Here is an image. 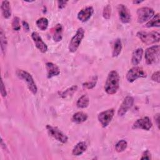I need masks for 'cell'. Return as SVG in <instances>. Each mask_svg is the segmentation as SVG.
Instances as JSON below:
<instances>
[{
    "label": "cell",
    "mask_w": 160,
    "mask_h": 160,
    "mask_svg": "<svg viewBox=\"0 0 160 160\" xmlns=\"http://www.w3.org/2000/svg\"><path fill=\"white\" fill-rule=\"evenodd\" d=\"M119 75L117 71H110L104 84V91L106 92L110 95L116 93L119 87Z\"/></svg>",
    "instance_id": "cell-1"
},
{
    "label": "cell",
    "mask_w": 160,
    "mask_h": 160,
    "mask_svg": "<svg viewBox=\"0 0 160 160\" xmlns=\"http://www.w3.org/2000/svg\"><path fill=\"white\" fill-rule=\"evenodd\" d=\"M136 35L139 39L146 45L158 42L160 39V34L157 31H139L137 32Z\"/></svg>",
    "instance_id": "cell-2"
},
{
    "label": "cell",
    "mask_w": 160,
    "mask_h": 160,
    "mask_svg": "<svg viewBox=\"0 0 160 160\" xmlns=\"http://www.w3.org/2000/svg\"><path fill=\"white\" fill-rule=\"evenodd\" d=\"M16 75L19 79L26 82L29 90L33 94H36L37 93L38 88H37L36 84L32 76L28 72L22 69H18L16 71Z\"/></svg>",
    "instance_id": "cell-3"
},
{
    "label": "cell",
    "mask_w": 160,
    "mask_h": 160,
    "mask_svg": "<svg viewBox=\"0 0 160 160\" xmlns=\"http://www.w3.org/2000/svg\"><path fill=\"white\" fill-rule=\"evenodd\" d=\"M160 47L159 45L152 46L145 51V60L146 64L151 65L157 63L159 60Z\"/></svg>",
    "instance_id": "cell-4"
},
{
    "label": "cell",
    "mask_w": 160,
    "mask_h": 160,
    "mask_svg": "<svg viewBox=\"0 0 160 160\" xmlns=\"http://www.w3.org/2000/svg\"><path fill=\"white\" fill-rule=\"evenodd\" d=\"M84 30L82 28H79L78 29L76 34L71 38L69 46L68 49L69 52H74L76 51L78 48H79L82 39L84 36Z\"/></svg>",
    "instance_id": "cell-5"
},
{
    "label": "cell",
    "mask_w": 160,
    "mask_h": 160,
    "mask_svg": "<svg viewBox=\"0 0 160 160\" xmlns=\"http://www.w3.org/2000/svg\"><path fill=\"white\" fill-rule=\"evenodd\" d=\"M147 74L142 68L134 66L131 68L126 74V79L129 82H133L137 79L146 78Z\"/></svg>",
    "instance_id": "cell-6"
},
{
    "label": "cell",
    "mask_w": 160,
    "mask_h": 160,
    "mask_svg": "<svg viewBox=\"0 0 160 160\" xmlns=\"http://www.w3.org/2000/svg\"><path fill=\"white\" fill-rule=\"evenodd\" d=\"M154 11L149 7H142L137 10L138 22L144 23L148 21L154 16Z\"/></svg>",
    "instance_id": "cell-7"
},
{
    "label": "cell",
    "mask_w": 160,
    "mask_h": 160,
    "mask_svg": "<svg viewBox=\"0 0 160 160\" xmlns=\"http://www.w3.org/2000/svg\"><path fill=\"white\" fill-rule=\"evenodd\" d=\"M46 129L49 134L59 142H61L63 144L67 142L68 140V136L64 134L58 127L48 124L46 126Z\"/></svg>",
    "instance_id": "cell-8"
},
{
    "label": "cell",
    "mask_w": 160,
    "mask_h": 160,
    "mask_svg": "<svg viewBox=\"0 0 160 160\" xmlns=\"http://www.w3.org/2000/svg\"><path fill=\"white\" fill-rule=\"evenodd\" d=\"M114 115V109L113 108L102 111L98 114V119L102 128H106L109 124L113 118Z\"/></svg>",
    "instance_id": "cell-9"
},
{
    "label": "cell",
    "mask_w": 160,
    "mask_h": 160,
    "mask_svg": "<svg viewBox=\"0 0 160 160\" xmlns=\"http://www.w3.org/2000/svg\"><path fill=\"white\" fill-rule=\"evenodd\" d=\"M152 126V123L150 118L148 116L137 119L132 124V129H140L149 131Z\"/></svg>",
    "instance_id": "cell-10"
},
{
    "label": "cell",
    "mask_w": 160,
    "mask_h": 160,
    "mask_svg": "<svg viewBox=\"0 0 160 160\" xmlns=\"http://www.w3.org/2000/svg\"><path fill=\"white\" fill-rule=\"evenodd\" d=\"M134 99L132 96H128L123 100L118 111L119 116H123L132 107Z\"/></svg>",
    "instance_id": "cell-11"
},
{
    "label": "cell",
    "mask_w": 160,
    "mask_h": 160,
    "mask_svg": "<svg viewBox=\"0 0 160 160\" xmlns=\"http://www.w3.org/2000/svg\"><path fill=\"white\" fill-rule=\"evenodd\" d=\"M118 11L120 21L122 23H128L131 21V14L128 8L122 4H120L118 6Z\"/></svg>",
    "instance_id": "cell-12"
},
{
    "label": "cell",
    "mask_w": 160,
    "mask_h": 160,
    "mask_svg": "<svg viewBox=\"0 0 160 160\" xmlns=\"http://www.w3.org/2000/svg\"><path fill=\"white\" fill-rule=\"evenodd\" d=\"M32 39L39 51L42 53H45L48 51V46L43 41L39 34L37 32H33L31 34Z\"/></svg>",
    "instance_id": "cell-13"
},
{
    "label": "cell",
    "mask_w": 160,
    "mask_h": 160,
    "mask_svg": "<svg viewBox=\"0 0 160 160\" xmlns=\"http://www.w3.org/2000/svg\"><path fill=\"white\" fill-rule=\"evenodd\" d=\"M94 12V9L92 6H88L82 9L78 14V19L81 22L88 21L92 16Z\"/></svg>",
    "instance_id": "cell-14"
},
{
    "label": "cell",
    "mask_w": 160,
    "mask_h": 160,
    "mask_svg": "<svg viewBox=\"0 0 160 160\" xmlns=\"http://www.w3.org/2000/svg\"><path fill=\"white\" fill-rule=\"evenodd\" d=\"M46 68L47 70V77L49 79L56 76L60 73V70L58 66L51 62H46Z\"/></svg>",
    "instance_id": "cell-15"
},
{
    "label": "cell",
    "mask_w": 160,
    "mask_h": 160,
    "mask_svg": "<svg viewBox=\"0 0 160 160\" xmlns=\"http://www.w3.org/2000/svg\"><path fill=\"white\" fill-rule=\"evenodd\" d=\"M87 149V144L85 142L81 141L77 143L72 149V154L78 156L83 154Z\"/></svg>",
    "instance_id": "cell-16"
},
{
    "label": "cell",
    "mask_w": 160,
    "mask_h": 160,
    "mask_svg": "<svg viewBox=\"0 0 160 160\" xmlns=\"http://www.w3.org/2000/svg\"><path fill=\"white\" fill-rule=\"evenodd\" d=\"M1 10L2 15L5 19H8L11 16V8L10 2L8 1H2L1 2Z\"/></svg>",
    "instance_id": "cell-17"
},
{
    "label": "cell",
    "mask_w": 160,
    "mask_h": 160,
    "mask_svg": "<svg viewBox=\"0 0 160 160\" xmlns=\"http://www.w3.org/2000/svg\"><path fill=\"white\" fill-rule=\"evenodd\" d=\"M143 54V49L142 48H138L135 49L132 54L131 63L134 66H136L141 61Z\"/></svg>",
    "instance_id": "cell-18"
},
{
    "label": "cell",
    "mask_w": 160,
    "mask_h": 160,
    "mask_svg": "<svg viewBox=\"0 0 160 160\" xmlns=\"http://www.w3.org/2000/svg\"><path fill=\"white\" fill-rule=\"evenodd\" d=\"M88 118V116L86 113L79 111V112H77L73 114V116L72 117V120L74 122H75L76 124H81V123L85 122L87 120Z\"/></svg>",
    "instance_id": "cell-19"
},
{
    "label": "cell",
    "mask_w": 160,
    "mask_h": 160,
    "mask_svg": "<svg viewBox=\"0 0 160 160\" xmlns=\"http://www.w3.org/2000/svg\"><path fill=\"white\" fill-rule=\"evenodd\" d=\"M62 26L61 24H57L53 31V39L55 42H59L62 38Z\"/></svg>",
    "instance_id": "cell-20"
},
{
    "label": "cell",
    "mask_w": 160,
    "mask_h": 160,
    "mask_svg": "<svg viewBox=\"0 0 160 160\" xmlns=\"http://www.w3.org/2000/svg\"><path fill=\"white\" fill-rule=\"evenodd\" d=\"M122 50V42L121 40L119 38H117L114 43L113 48H112V57H118Z\"/></svg>",
    "instance_id": "cell-21"
},
{
    "label": "cell",
    "mask_w": 160,
    "mask_h": 160,
    "mask_svg": "<svg viewBox=\"0 0 160 160\" xmlns=\"http://www.w3.org/2000/svg\"><path fill=\"white\" fill-rule=\"evenodd\" d=\"M89 98L87 94H84L81 96L78 100L76 105L79 108H86L89 106Z\"/></svg>",
    "instance_id": "cell-22"
},
{
    "label": "cell",
    "mask_w": 160,
    "mask_h": 160,
    "mask_svg": "<svg viewBox=\"0 0 160 160\" xmlns=\"http://www.w3.org/2000/svg\"><path fill=\"white\" fill-rule=\"evenodd\" d=\"M0 44H1V52H2L3 54H5L6 48H7V45H8V41H7V38H6L5 32H4L2 28H1V31H0Z\"/></svg>",
    "instance_id": "cell-23"
},
{
    "label": "cell",
    "mask_w": 160,
    "mask_h": 160,
    "mask_svg": "<svg viewBox=\"0 0 160 160\" xmlns=\"http://www.w3.org/2000/svg\"><path fill=\"white\" fill-rule=\"evenodd\" d=\"M146 28L159 27V14L158 13L154 15L151 19H149L144 26Z\"/></svg>",
    "instance_id": "cell-24"
},
{
    "label": "cell",
    "mask_w": 160,
    "mask_h": 160,
    "mask_svg": "<svg viewBox=\"0 0 160 160\" xmlns=\"http://www.w3.org/2000/svg\"><path fill=\"white\" fill-rule=\"evenodd\" d=\"M48 20L46 18H41L36 21V26L41 31H44L48 28Z\"/></svg>",
    "instance_id": "cell-25"
},
{
    "label": "cell",
    "mask_w": 160,
    "mask_h": 160,
    "mask_svg": "<svg viewBox=\"0 0 160 160\" xmlns=\"http://www.w3.org/2000/svg\"><path fill=\"white\" fill-rule=\"evenodd\" d=\"M127 146H128V142H126V141L124 139H121L116 143L115 146V149L118 152H121L126 149Z\"/></svg>",
    "instance_id": "cell-26"
},
{
    "label": "cell",
    "mask_w": 160,
    "mask_h": 160,
    "mask_svg": "<svg viewBox=\"0 0 160 160\" xmlns=\"http://www.w3.org/2000/svg\"><path fill=\"white\" fill-rule=\"evenodd\" d=\"M78 89V86H72L71 88L67 89L66 90H65L64 91H63L61 94V96L62 98H66L68 96H72Z\"/></svg>",
    "instance_id": "cell-27"
},
{
    "label": "cell",
    "mask_w": 160,
    "mask_h": 160,
    "mask_svg": "<svg viewBox=\"0 0 160 160\" xmlns=\"http://www.w3.org/2000/svg\"><path fill=\"white\" fill-rule=\"evenodd\" d=\"M97 80H98V77L97 76H94L92 78V79L90 81H88L82 84V86L89 89H92L94 87L96 86V82H97Z\"/></svg>",
    "instance_id": "cell-28"
},
{
    "label": "cell",
    "mask_w": 160,
    "mask_h": 160,
    "mask_svg": "<svg viewBox=\"0 0 160 160\" xmlns=\"http://www.w3.org/2000/svg\"><path fill=\"white\" fill-rule=\"evenodd\" d=\"M111 7L110 5L108 4L104 7L102 11V16L106 19H109L111 18Z\"/></svg>",
    "instance_id": "cell-29"
},
{
    "label": "cell",
    "mask_w": 160,
    "mask_h": 160,
    "mask_svg": "<svg viewBox=\"0 0 160 160\" xmlns=\"http://www.w3.org/2000/svg\"><path fill=\"white\" fill-rule=\"evenodd\" d=\"M12 28L14 31H19L21 29L20 19L18 17H14L12 21Z\"/></svg>",
    "instance_id": "cell-30"
},
{
    "label": "cell",
    "mask_w": 160,
    "mask_h": 160,
    "mask_svg": "<svg viewBox=\"0 0 160 160\" xmlns=\"http://www.w3.org/2000/svg\"><path fill=\"white\" fill-rule=\"evenodd\" d=\"M1 96L3 98L6 97V96H7V92H6V90L5 85H4L2 79L1 80Z\"/></svg>",
    "instance_id": "cell-31"
},
{
    "label": "cell",
    "mask_w": 160,
    "mask_h": 160,
    "mask_svg": "<svg viewBox=\"0 0 160 160\" xmlns=\"http://www.w3.org/2000/svg\"><path fill=\"white\" fill-rule=\"evenodd\" d=\"M151 79L153 81L157 82L158 83H159L160 81H159V71H156L154 72L151 76Z\"/></svg>",
    "instance_id": "cell-32"
},
{
    "label": "cell",
    "mask_w": 160,
    "mask_h": 160,
    "mask_svg": "<svg viewBox=\"0 0 160 160\" xmlns=\"http://www.w3.org/2000/svg\"><path fill=\"white\" fill-rule=\"evenodd\" d=\"M141 159H151V154L148 150H146L142 154V157L141 158Z\"/></svg>",
    "instance_id": "cell-33"
},
{
    "label": "cell",
    "mask_w": 160,
    "mask_h": 160,
    "mask_svg": "<svg viewBox=\"0 0 160 160\" xmlns=\"http://www.w3.org/2000/svg\"><path fill=\"white\" fill-rule=\"evenodd\" d=\"M57 3H58V8L61 9H63L64 8H65L66 4L68 3V1H58Z\"/></svg>",
    "instance_id": "cell-34"
},
{
    "label": "cell",
    "mask_w": 160,
    "mask_h": 160,
    "mask_svg": "<svg viewBox=\"0 0 160 160\" xmlns=\"http://www.w3.org/2000/svg\"><path fill=\"white\" fill-rule=\"evenodd\" d=\"M22 25L23 26V28L24 29V31H28L29 30V26L28 24V23L25 21H22Z\"/></svg>",
    "instance_id": "cell-35"
},
{
    "label": "cell",
    "mask_w": 160,
    "mask_h": 160,
    "mask_svg": "<svg viewBox=\"0 0 160 160\" xmlns=\"http://www.w3.org/2000/svg\"><path fill=\"white\" fill-rule=\"evenodd\" d=\"M155 120L156 121V124H157V126H158V128H159V114H156V117H155Z\"/></svg>",
    "instance_id": "cell-36"
},
{
    "label": "cell",
    "mask_w": 160,
    "mask_h": 160,
    "mask_svg": "<svg viewBox=\"0 0 160 160\" xmlns=\"http://www.w3.org/2000/svg\"><path fill=\"white\" fill-rule=\"evenodd\" d=\"M143 1H132V3L133 4H141V2H142Z\"/></svg>",
    "instance_id": "cell-37"
}]
</instances>
